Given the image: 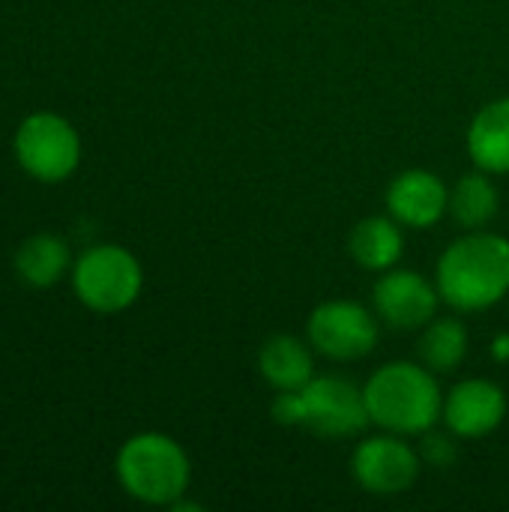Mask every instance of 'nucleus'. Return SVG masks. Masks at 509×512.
Returning a JSON list of instances; mask_svg holds the SVG:
<instances>
[{"label": "nucleus", "instance_id": "obj_7", "mask_svg": "<svg viewBox=\"0 0 509 512\" xmlns=\"http://www.w3.org/2000/svg\"><path fill=\"white\" fill-rule=\"evenodd\" d=\"M306 339L315 354L333 363H354L378 348L381 318L357 300H324L306 318Z\"/></svg>", "mask_w": 509, "mask_h": 512}, {"label": "nucleus", "instance_id": "obj_3", "mask_svg": "<svg viewBox=\"0 0 509 512\" xmlns=\"http://www.w3.org/2000/svg\"><path fill=\"white\" fill-rule=\"evenodd\" d=\"M270 414L285 429H306L318 438H357L372 423L363 387L339 375H315L300 390L276 393Z\"/></svg>", "mask_w": 509, "mask_h": 512}, {"label": "nucleus", "instance_id": "obj_4", "mask_svg": "<svg viewBox=\"0 0 509 512\" xmlns=\"http://www.w3.org/2000/svg\"><path fill=\"white\" fill-rule=\"evenodd\" d=\"M114 474L120 489L147 507H171L186 498L192 462L183 444L165 432H138L117 450Z\"/></svg>", "mask_w": 509, "mask_h": 512}, {"label": "nucleus", "instance_id": "obj_1", "mask_svg": "<svg viewBox=\"0 0 509 512\" xmlns=\"http://www.w3.org/2000/svg\"><path fill=\"white\" fill-rule=\"evenodd\" d=\"M435 285L459 312H486L509 294V237L480 228L456 237L438 258Z\"/></svg>", "mask_w": 509, "mask_h": 512}, {"label": "nucleus", "instance_id": "obj_14", "mask_svg": "<svg viewBox=\"0 0 509 512\" xmlns=\"http://www.w3.org/2000/svg\"><path fill=\"white\" fill-rule=\"evenodd\" d=\"M405 252V231L390 213L366 216L351 228L348 255L360 270L384 273L402 261Z\"/></svg>", "mask_w": 509, "mask_h": 512}, {"label": "nucleus", "instance_id": "obj_15", "mask_svg": "<svg viewBox=\"0 0 509 512\" xmlns=\"http://www.w3.org/2000/svg\"><path fill=\"white\" fill-rule=\"evenodd\" d=\"M501 210V192L492 180V174L474 168L465 177L456 180L450 189V216L462 231H480L495 222Z\"/></svg>", "mask_w": 509, "mask_h": 512}, {"label": "nucleus", "instance_id": "obj_16", "mask_svg": "<svg viewBox=\"0 0 509 512\" xmlns=\"http://www.w3.org/2000/svg\"><path fill=\"white\" fill-rule=\"evenodd\" d=\"M69 246L57 234H33L15 249V273L33 288H51L69 273Z\"/></svg>", "mask_w": 509, "mask_h": 512}, {"label": "nucleus", "instance_id": "obj_19", "mask_svg": "<svg viewBox=\"0 0 509 512\" xmlns=\"http://www.w3.org/2000/svg\"><path fill=\"white\" fill-rule=\"evenodd\" d=\"M492 357H495L498 363H507L509 360V333H498V336L492 339Z\"/></svg>", "mask_w": 509, "mask_h": 512}, {"label": "nucleus", "instance_id": "obj_5", "mask_svg": "<svg viewBox=\"0 0 509 512\" xmlns=\"http://www.w3.org/2000/svg\"><path fill=\"white\" fill-rule=\"evenodd\" d=\"M72 291L90 312L117 315L141 297L144 267L126 246L99 243L72 264Z\"/></svg>", "mask_w": 509, "mask_h": 512}, {"label": "nucleus", "instance_id": "obj_9", "mask_svg": "<svg viewBox=\"0 0 509 512\" xmlns=\"http://www.w3.org/2000/svg\"><path fill=\"white\" fill-rule=\"evenodd\" d=\"M441 291L438 285L423 276L420 270L408 267H390L378 276L372 285V309L381 318L384 327L411 333L423 330L441 306Z\"/></svg>", "mask_w": 509, "mask_h": 512}, {"label": "nucleus", "instance_id": "obj_10", "mask_svg": "<svg viewBox=\"0 0 509 512\" xmlns=\"http://www.w3.org/2000/svg\"><path fill=\"white\" fill-rule=\"evenodd\" d=\"M441 420L459 441L486 438L507 420V393L492 378H465L444 393Z\"/></svg>", "mask_w": 509, "mask_h": 512}, {"label": "nucleus", "instance_id": "obj_11", "mask_svg": "<svg viewBox=\"0 0 509 512\" xmlns=\"http://www.w3.org/2000/svg\"><path fill=\"white\" fill-rule=\"evenodd\" d=\"M384 204L402 228L426 231L450 213V186L438 171L408 168L390 180Z\"/></svg>", "mask_w": 509, "mask_h": 512}, {"label": "nucleus", "instance_id": "obj_2", "mask_svg": "<svg viewBox=\"0 0 509 512\" xmlns=\"http://www.w3.org/2000/svg\"><path fill=\"white\" fill-rule=\"evenodd\" d=\"M363 399L372 426L402 438H423L438 426L444 408L438 375L411 360L378 366L363 384Z\"/></svg>", "mask_w": 509, "mask_h": 512}, {"label": "nucleus", "instance_id": "obj_13", "mask_svg": "<svg viewBox=\"0 0 509 512\" xmlns=\"http://www.w3.org/2000/svg\"><path fill=\"white\" fill-rule=\"evenodd\" d=\"M474 168L486 174H509V96L486 102L465 135Z\"/></svg>", "mask_w": 509, "mask_h": 512}, {"label": "nucleus", "instance_id": "obj_18", "mask_svg": "<svg viewBox=\"0 0 509 512\" xmlns=\"http://www.w3.org/2000/svg\"><path fill=\"white\" fill-rule=\"evenodd\" d=\"M456 441H459V438H456L453 432L441 435V432L429 429V432L423 435V447H420L423 465L450 468V465H453V459H456Z\"/></svg>", "mask_w": 509, "mask_h": 512}, {"label": "nucleus", "instance_id": "obj_17", "mask_svg": "<svg viewBox=\"0 0 509 512\" xmlns=\"http://www.w3.org/2000/svg\"><path fill=\"white\" fill-rule=\"evenodd\" d=\"M468 351H471V336L459 318H432L423 327V336L417 345L420 363L432 369L435 375L456 372L468 360Z\"/></svg>", "mask_w": 509, "mask_h": 512}, {"label": "nucleus", "instance_id": "obj_12", "mask_svg": "<svg viewBox=\"0 0 509 512\" xmlns=\"http://www.w3.org/2000/svg\"><path fill=\"white\" fill-rule=\"evenodd\" d=\"M258 375L276 390H300L306 387L318 372H315V348L309 339L291 336V333H276L261 342L258 348Z\"/></svg>", "mask_w": 509, "mask_h": 512}, {"label": "nucleus", "instance_id": "obj_6", "mask_svg": "<svg viewBox=\"0 0 509 512\" xmlns=\"http://www.w3.org/2000/svg\"><path fill=\"white\" fill-rule=\"evenodd\" d=\"M12 150L21 171L39 183H63L81 165V135L63 114L54 111L24 117L15 129Z\"/></svg>", "mask_w": 509, "mask_h": 512}, {"label": "nucleus", "instance_id": "obj_8", "mask_svg": "<svg viewBox=\"0 0 509 512\" xmlns=\"http://www.w3.org/2000/svg\"><path fill=\"white\" fill-rule=\"evenodd\" d=\"M423 471V456L408 438L381 432L363 438L351 453V477L354 483L375 498H396L417 486Z\"/></svg>", "mask_w": 509, "mask_h": 512}]
</instances>
